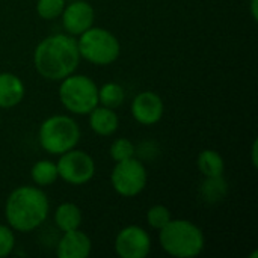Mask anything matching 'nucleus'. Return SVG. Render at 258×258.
Here are the masks:
<instances>
[{
	"label": "nucleus",
	"mask_w": 258,
	"mask_h": 258,
	"mask_svg": "<svg viewBox=\"0 0 258 258\" xmlns=\"http://www.w3.org/2000/svg\"><path fill=\"white\" fill-rule=\"evenodd\" d=\"M80 60L77 38L65 32L45 36L33 50V67L48 82H60L74 74Z\"/></svg>",
	"instance_id": "nucleus-1"
},
{
	"label": "nucleus",
	"mask_w": 258,
	"mask_h": 258,
	"mask_svg": "<svg viewBox=\"0 0 258 258\" xmlns=\"http://www.w3.org/2000/svg\"><path fill=\"white\" fill-rule=\"evenodd\" d=\"M6 224L15 233H32L38 230L50 215L47 194L38 186H18L5 201Z\"/></svg>",
	"instance_id": "nucleus-2"
},
{
	"label": "nucleus",
	"mask_w": 258,
	"mask_h": 258,
	"mask_svg": "<svg viewBox=\"0 0 258 258\" xmlns=\"http://www.w3.org/2000/svg\"><path fill=\"white\" fill-rule=\"evenodd\" d=\"M160 248L174 258H195L206 248L203 230L187 219H171L159 230Z\"/></svg>",
	"instance_id": "nucleus-3"
},
{
	"label": "nucleus",
	"mask_w": 258,
	"mask_h": 258,
	"mask_svg": "<svg viewBox=\"0 0 258 258\" xmlns=\"http://www.w3.org/2000/svg\"><path fill=\"white\" fill-rule=\"evenodd\" d=\"M82 130L71 115H51L45 118L38 128V142L50 156H60L80 142Z\"/></svg>",
	"instance_id": "nucleus-4"
},
{
	"label": "nucleus",
	"mask_w": 258,
	"mask_h": 258,
	"mask_svg": "<svg viewBox=\"0 0 258 258\" xmlns=\"http://www.w3.org/2000/svg\"><path fill=\"white\" fill-rule=\"evenodd\" d=\"M59 83V101L71 115L85 116L98 104V85L91 77L74 73Z\"/></svg>",
	"instance_id": "nucleus-5"
},
{
	"label": "nucleus",
	"mask_w": 258,
	"mask_h": 258,
	"mask_svg": "<svg viewBox=\"0 0 258 258\" xmlns=\"http://www.w3.org/2000/svg\"><path fill=\"white\" fill-rule=\"evenodd\" d=\"M80 57L97 67H107L118 60L121 54L119 39L104 27L92 26L77 36Z\"/></svg>",
	"instance_id": "nucleus-6"
},
{
	"label": "nucleus",
	"mask_w": 258,
	"mask_h": 258,
	"mask_svg": "<svg viewBox=\"0 0 258 258\" xmlns=\"http://www.w3.org/2000/svg\"><path fill=\"white\" fill-rule=\"evenodd\" d=\"M147 184V168L136 156L127 160L115 162L110 172V186L119 197L135 198L145 190Z\"/></svg>",
	"instance_id": "nucleus-7"
},
{
	"label": "nucleus",
	"mask_w": 258,
	"mask_h": 258,
	"mask_svg": "<svg viewBox=\"0 0 258 258\" xmlns=\"http://www.w3.org/2000/svg\"><path fill=\"white\" fill-rule=\"evenodd\" d=\"M56 166L59 178L71 186H83L89 183L97 171L94 157L83 150H77V147L60 154Z\"/></svg>",
	"instance_id": "nucleus-8"
},
{
	"label": "nucleus",
	"mask_w": 258,
	"mask_h": 258,
	"mask_svg": "<svg viewBox=\"0 0 258 258\" xmlns=\"http://www.w3.org/2000/svg\"><path fill=\"white\" fill-rule=\"evenodd\" d=\"M151 236L139 225H127L121 228L115 237L113 248L121 258H145L151 252Z\"/></svg>",
	"instance_id": "nucleus-9"
},
{
	"label": "nucleus",
	"mask_w": 258,
	"mask_h": 258,
	"mask_svg": "<svg viewBox=\"0 0 258 258\" xmlns=\"http://www.w3.org/2000/svg\"><path fill=\"white\" fill-rule=\"evenodd\" d=\"M59 18L62 20V26L65 29V33L77 38L83 32H86L89 27L94 26L95 11L89 2L74 0V2L65 5Z\"/></svg>",
	"instance_id": "nucleus-10"
},
{
	"label": "nucleus",
	"mask_w": 258,
	"mask_h": 258,
	"mask_svg": "<svg viewBox=\"0 0 258 258\" xmlns=\"http://www.w3.org/2000/svg\"><path fill=\"white\" fill-rule=\"evenodd\" d=\"M130 113L133 119L141 125H156L163 118L165 103L157 92L142 91L133 98L130 104Z\"/></svg>",
	"instance_id": "nucleus-11"
},
{
	"label": "nucleus",
	"mask_w": 258,
	"mask_h": 258,
	"mask_svg": "<svg viewBox=\"0 0 258 258\" xmlns=\"http://www.w3.org/2000/svg\"><path fill=\"white\" fill-rule=\"evenodd\" d=\"M92 251V240L80 228L65 231L56 243V255L59 258H86Z\"/></svg>",
	"instance_id": "nucleus-12"
},
{
	"label": "nucleus",
	"mask_w": 258,
	"mask_h": 258,
	"mask_svg": "<svg viewBox=\"0 0 258 258\" xmlns=\"http://www.w3.org/2000/svg\"><path fill=\"white\" fill-rule=\"evenodd\" d=\"M88 121L91 130L101 138L113 136L119 128V116L115 109L104 107L101 104H97L88 113Z\"/></svg>",
	"instance_id": "nucleus-13"
},
{
	"label": "nucleus",
	"mask_w": 258,
	"mask_h": 258,
	"mask_svg": "<svg viewBox=\"0 0 258 258\" xmlns=\"http://www.w3.org/2000/svg\"><path fill=\"white\" fill-rule=\"evenodd\" d=\"M26 95L24 82L14 73H0V109L17 107Z\"/></svg>",
	"instance_id": "nucleus-14"
},
{
	"label": "nucleus",
	"mask_w": 258,
	"mask_h": 258,
	"mask_svg": "<svg viewBox=\"0 0 258 258\" xmlns=\"http://www.w3.org/2000/svg\"><path fill=\"white\" fill-rule=\"evenodd\" d=\"M53 221H54V225L57 227V230L60 233H65V231L80 228L82 221H83V215H82V210L77 204L62 203L54 209Z\"/></svg>",
	"instance_id": "nucleus-15"
},
{
	"label": "nucleus",
	"mask_w": 258,
	"mask_h": 258,
	"mask_svg": "<svg viewBox=\"0 0 258 258\" xmlns=\"http://www.w3.org/2000/svg\"><path fill=\"white\" fill-rule=\"evenodd\" d=\"M197 166H198V171L204 175V178L222 177L225 172V160L222 154L210 148L200 151L197 157Z\"/></svg>",
	"instance_id": "nucleus-16"
},
{
	"label": "nucleus",
	"mask_w": 258,
	"mask_h": 258,
	"mask_svg": "<svg viewBox=\"0 0 258 258\" xmlns=\"http://www.w3.org/2000/svg\"><path fill=\"white\" fill-rule=\"evenodd\" d=\"M30 178H32L33 184L41 189L54 184L59 180L56 162H53L50 159L36 160L30 168Z\"/></svg>",
	"instance_id": "nucleus-17"
},
{
	"label": "nucleus",
	"mask_w": 258,
	"mask_h": 258,
	"mask_svg": "<svg viewBox=\"0 0 258 258\" xmlns=\"http://www.w3.org/2000/svg\"><path fill=\"white\" fill-rule=\"evenodd\" d=\"M125 101V89L116 82H106L98 86V104L110 109H118Z\"/></svg>",
	"instance_id": "nucleus-18"
},
{
	"label": "nucleus",
	"mask_w": 258,
	"mask_h": 258,
	"mask_svg": "<svg viewBox=\"0 0 258 258\" xmlns=\"http://www.w3.org/2000/svg\"><path fill=\"white\" fill-rule=\"evenodd\" d=\"M228 192V184L222 177H213V178H206L201 187V195L207 203H216L225 198Z\"/></svg>",
	"instance_id": "nucleus-19"
},
{
	"label": "nucleus",
	"mask_w": 258,
	"mask_h": 258,
	"mask_svg": "<svg viewBox=\"0 0 258 258\" xmlns=\"http://www.w3.org/2000/svg\"><path fill=\"white\" fill-rule=\"evenodd\" d=\"M109 156L113 162L132 159L136 156V145L128 138H118L110 144Z\"/></svg>",
	"instance_id": "nucleus-20"
},
{
	"label": "nucleus",
	"mask_w": 258,
	"mask_h": 258,
	"mask_svg": "<svg viewBox=\"0 0 258 258\" xmlns=\"http://www.w3.org/2000/svg\"><path fill=\"white\" fill-rule=\"evenodd\" d=\"M145 219H147V224L159 231L162 230L171 219H172V213L171 210L163 206V204H156V206H151L148 210H147V215H145Z\"/></svg>",
	"instance_id": "nucleus-21"
},
{
	"label": "nucleus",
	"mask_w": 258,
	"mask_h": 258,
	"mask_svg": "<svg viewBox=\"0 0 258 258\" xmlns=\"http://www.w3.org/2000/svg\"><path fill=\"white\" fill-rule=\"evenodd\" d=\"M67 0H36L35 9L39 18L51 21L60 17Z\"/></svg>",
	"instance_id": "nucleus-22"
},
{
	"label": "nucleus",
	"mask_w": 258,
	"mask_h": 258,
	"mask_svg": "<svg viewBox=\"0 0 258 258\" xmlns=\"http://www.w3.org/2000/svg\"><path fill=\"white\" fill-rule=\"evenodd\" d=\"M15 231L8 224H0V258L8 257L15 249Z\"/></svg>",
	"instance_id": "nucleus-23"
},
{
	"label": "nucleus",
	"mask_w": 258,
	"mask_h": 258,
	"mask_svg": "<svg viewBox=\"0 0 258 258\" xmlns=\"http://www.w3.org/2000/svg\"><path fill=\"white\" fill-rule=\"evenodd\" d=\"M249 9H251V17L254 21L258 20V0H251L249 3Z\"/></svg>",
	"instance_id": "nucleus-24"
},
{
	"label": "nucleus",
	"mask_w": 258,
	"mask_h": 258,
	"mask_svg": "<svg viewBox=\"0 0 258 258\" xmlns=\"http://www.w3.org/2000/svg\"><path fill=\"white\" fill-rule=\"evenodd\" d=\"M257 147H258V142L257 141H254L252 142V148H251V162H252V166L254 168H257Z\"/></svg>",
	"instance_id": "nucleus-25"
},
{
	"label": "nucleus",
	"mask_w": 258,
	"mask_h": 258,
	"mask_svg": "<svg viewBox=\"0 0 258 258\" xmlns=\"http://www.w3.org/2000/svg\"><path fill=\"white\" fill-rule=\"evenodd\" d=\"M2 110V109H0ZM0 122H2V113H0Z\"/></svg>",
	"instance_id": "nucleus-26"
}]
</instances>
